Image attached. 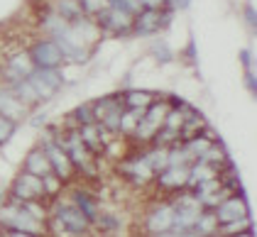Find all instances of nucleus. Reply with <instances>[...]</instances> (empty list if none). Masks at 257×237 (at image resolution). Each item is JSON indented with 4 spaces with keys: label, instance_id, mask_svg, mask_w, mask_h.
<instances>
[{
    "label": "nucleus",
    "instance_id": "nucleus-1",
    "mask_svg": "<svg viewBox=\"0 0 257 237\" xmlns=\"http://www.w3.org/2000/svg\"><path fill=\"white\" fill-rule=\"evenodd\" d=\"M44 230H47V225L30 215V210L22 203L8 200L0 205V232L13 237H35L42 235Z\"/></svg>",
    "mask_w": 257,
    "mask_h": 237
},
{
    "label": "nucleus",
    "instance_id": "nucleus-2",
    "mask_svg": "<svg viewBox=\"0 0 257 237\" xmlns=\"http://www.w3.org/2000/svg\"><path fill=\"white\" fill-rule=\"evenodd\" d=\"M49 215H54L59 220V225L64 227L66 235H88V232H91V220L83 215L74 203L57 200Z\"/></svg>",
    "mask_w": 257,
    "mask_h": 237
},
{
    "label": "nucleus",
    "instance_id": "nucleus-3",
    "mask_svg": "<svg viewBox=\"0 0 257 237\" xmlns=\"http://www.w3.org/2000/svg\"><path fill=\"white\" fill-rule=\"evenodd\" d=\"M122 96H105V98L93 100V118L103 130H108L110 135H118L120 118H122Z\"/></svg>",
    "mask_w": 257,
    "mask_h": 237
},
{
    "label": "nucleus",
    "instance_id": "nucleus-4",
    "mask_svg": "<svg viewBox=\"0 0 257 237\" xmlns=\"http://www.w3.org/2000/svg\"><path fill=\"white\" fill-rule=\"evenodd\" d=\"M27 81H30L32 88L37 91V96H40L42 103L52 100L61 88H64V83H66V79H64V74H61L59 69H32Z\"/></svg>",
    "mask_w": 257,
    "mask_h": 237
},
{
    "label": "nucleus",
    "instance_id": "nucleus-5",
    "mask_svg": "<svg viewBox=\"0 0 257 237\" xmlns=\"http://www.w3.org/2000/svg\"><path fill=\"white\" fill-rule=\"evenodd\" d=\"M172 25V10L164 13V8H142L138 15L133 18V30L138 37H145V35H155L159 30L169 27Z\"/></svg>",
    "mask_w": 257,
    "mask_h": 237
},
{
    "label": "nucleus",
    "instance_id": "nucleus-6",
    "mask_svg": "<svg viewBox=\"0 0 257 237\" xmlns=\"http://www.w3.org/2000/svg\"><path fill=\"white\" fill-rule=\"evenodd\" d=\"M8 196H10V200H18V203H27V200H44L42 176L27 174V171L18 174V176L13 178L10 188H8Z\"/></svg>",
    "mask_w": 257,
    "mask_h": 237
},
{
    "label": "nucleus",
    "instance_id": "nucleus-7",
    "mask_svg": "<svg viewBox=\"0 0 257 237\" xmlns=\"http://www.w3.org/2000/svg\"><path fill=\"white\" fill-rule=\"evenodd\" d=\"M27 54H30V59L35 64V69H59L61 64H66L59 44H57V40H52V37L35 42L27 49Z\"/></svg>",
    "mask_w": 257,
    "mask_h": 237
},
{
    "label": "nucleus",
    "instance_id": "nucleus-8",
    "mask_svg": "<svg viewBox=\"0 0 257 237\" xmlns=\"http://www.w3.org/2000/svg\"><path fill=\"white\" fill-rule=\"evenodd\" d=\"M96 18H98V22H96L98 30L108 32V35H125V32L133 30V18H135V15H130V13L120 10V8L108 5V8L100 10Z\"/></svg>",
    "mask_w": 257,
    "mask_h": 237
},
{
    "label": "nucleus",
    "instance_id": "nucleus-9",
    "mask_svg": "<svg viewBox=\"0 0 257 237\" xmlns=\"http://www.w3.org/2000/svg\"><path fill=\"white\" fill-rule=\"evenodd\" d=\"M172 222H174V205L172 200H167V203H157L155 208H150L142 227L150 235H167L172 230Z\"/></svg>",
    "mask_w": 257,
    "mask_h": 237
},
{
    "label": "nucleus",
    "instance_id": "nucleus-10",
    "mask_svg": "<svg viewBox=\"0 0 257 237\" xmlns=\"http://www.w3.org/2000/svg\"><path fill=\"white\" fill-rule=\"evenodd\" d=\"M213 215H216L218 227H220V225H228L240 217H250V208H247V200L242 198V193H230L213 208Z\"/></svg>",
    "mask_w": 257,
    "mask_h": 237
},
{
    "label": "nucleus",
    "instance_id": "nucleus-11",
    "mask_svg": "<svg viewBox=\"0 0 257 237\" xmlns=\"http://www.w3.org/2000/svg\"><path fill=\"white\" fill-rule=\"evenodd\" d=\"M118 171L122 174V178H127V181H133L138 186H147L150 181H155V171L150 169V164L145 159V152L122 159L118 164Z\"/></svg>",
    "mask_w": 257,
    "mask_h": 237
},
{
    "label": "nucleus",
    "instance_id": "nucleus-12",
    "mask_svg": "<svg viewBox=\"0 0 257 237\" xmlns=\"http://www.w3.org/2000/svg\"><path fill=\"white\" fill-rule=\"evenodd\" d=\"M32 69H35V64H32V59H30L27 49H25V52H15V54H10L8 61H5V69H3V83H5V86H13L15 81L27 79Z\"/></svg>",
    "mask_w": 257,
    "mask_h": 237
},
{
    "label": "nucleus",
    "instance_id": "nucleus-13",
    "mask_svg": "<svg viewBox=\"0 0 257 237\" xmlns=\"http://www.w3.org/2000/svg\"><path fill=\"white\" fill-rule=\"evenodd\" d=\"M155 181L162 191H181L189 183V166H177V164H167L162 171L155 174Z\"/></svg>",
    "mask_w": 257,
    "mask_h": 237
},
{
    "label": "nucleus",
    "instance_id": "nucleus-14",
    "mask_svg": "<svg viewBox=\"0 0 257 237\" xmlns=\"http://www.w3.org/2000/svg\"><path fill=\"white\" fill-rule=\"evenodd\" d=\"M0 115H8V118L18 120V122H22L25 118H30V108H27L5 83L0 86Z\"/></svg>",
    "mask_w": 257,
    "mask_h": 237
},
{
    "label": "nucleus",
    "instance_id": "nucleus-15",
    "mask_svg": "<svg viewBox=\"0 0 257 237\" xmlns=\"http://www.w3.org/2000/svg\"><path fill=\"white\" fill-rule=\"evenodd\" d=\"M81 135V142L86 144V149L91 154H103L105 152V142H103V130H100L98 122H88V125H79L76 127Z\"/></svg>",
    "mask_w": 257,
    "mask_h": 237
},
{
    "label": "nucleus",
    "instance_id": "nucleus-16",
    "mask_svg": "<svg viewBox=\"0 0 257 237\" xmlns=\"http://www.w3.org/2000/svg\"><path fill=\"white\" fill-rule=\"evenodd\" d=\"M22 171L35 174V176H44L47 171H52V164H49V159H47V152L42 149L40 144L27 152V157L22 161Z\"/></svg>",
    "mask_w": 257,
    "mask_h": 237
},
{
    "label": "nucleus",
    "instance_id": "nucleus-17",
    "mask_svg": "<svg viewBox=\"0 0 257 237\" xmlns=\"http://www.w3.org/2000/svg\"><path fill=\"white\" fill-rule=\"evenodd\" d=\"M71 203H74L81 213L91 220V225H93V220H96L98 213H100V205H98V200H96V196H93L91 191L74 188V191H71Z\"/></svg>",
    "mask_w": 257,
    "mask_h": 237
},
{
    "label": "nucleus",
    "instance_id": "nucleus-18",
    "mask_svg": "<svg viewBox=\"0 0 257 237\" xmlns=\"http://www.w3.org/2000/svg\"><path fill=\"white\" fill-rule=\"evenodd\" d=\"M8 88H10V91H13V93H15V96H18V98H20L22 103L30 108V110H32L35 105H40V103H42L40 96H37V91L32 88V83H30L27 79L15 81V83H13V86H8Z\"/></svg>",
    "mask_w": 257,
    "mask_h": 237
},
{
    "label": "nucleus",
    "instance_id": "nucleus-19",
    "mask_svg": "<svg viewBox=\"0 0 257 237\" xmlns=\"http://www.w3.org/2000/svg\"><path fill=\"white\" fill-rule=\"evenodd\" d=\"M152 100H155V93H152V91L130 88V91L122 93V105H125V108H135V110H145Z\"/></svg>",
    "mask_w": 257,
    "mask_h": 237
},
{
    "label": "nucleus",
    "instance_id": "nucleus-20",
    "mask_svg": "<svg viewBox=\"0 0 257 237\" xmlns=\"http://www.w3.org/2000/svg\"><path fill=\"white\" fill-rule=\"evenodd\" d=\"M40 27H42V32H47V37H52V40H57L61 32L69 27V22L61 18L59 13H47L44 18H42V22H40Z\"/></svg>",
    "mask_w": 257,
    "mask_h": 237
},
{
    "label": "nucleus",
    "instance_id": "nucleus-21",
    "mask_svg": "<svg viewBox=\"0 0 257 237\" xmlns=\"http://www.w3.org/2000/svg\"><path fill=\"white\" fill-rule=\"evenodd\" d=\"M54 13H59L66 22H76V20H81V18H86L83 10H81L79 0H57V3H54Z\"/></svg>",
    "mask_w": 257,
    "mask_h": 237
},
{
    "label": "nucleus",
    "instance_id": "nucleus-22",
    "mask_svg": "<svg viewBox=\"0 0 257 237\" xmlns=\"http://www.w3.org/2000/svg\"><path fill=\"white\" fill-rule=\"evenodd\" d=\"M142 113H145V110L125 108V110H122V118H120V127H118L120 135H125V137H133V132H135V127H138V122H140V118H142Z\"/></svg>",
    "mask_w": 257,
    "mask_h": 237
},
{
    "label": "nucleus",
    "instance_id": "nucleus-23",
    "mask_svg": "<svg viewBox=\"0 0 257 237\" xmlns=\"http://www.w3.org/2000/svg\"><path fill=\"white\" fill-rule=\"evenodd\" d=\"M42 188H44V200H54V198L61 196L64 191V181H61L54 171H47L42 176Z\"/></svg>",
    "mask_w": 257,
    "mask_h": 237
},
{
    "label": "nucleus",
    "instance_id": "nucleus-24",
    "mask_svg": "<svg viewBox=\"0 0 257 237\" xmlns=\"http://www.w3.org/2000/svg\"><path fill=\"white\" fill-rule=\"evenodd\" d=\"M69 120L74 122V127H79V125H88V122H96V118H93V100L76 105V108L69 113Z\"/></svg>",
    "mask_w": 257,
    "mask_h": 237
},
{
    "label": "nucleus",
    "instance_id": "nucleus-25",
    "mask_svg": "<svg viewBox=\"0 0 257 237\" xmlns=\"http://www.w3.org/2000/svg\"><path fill=\"white\" fill-rule=\"evenodd\" d=\"M145 159H147L150 169L157 174V171H162L169 164V152H167V147H152V149L145 152Z\"/></svg>",
    "mask_w": 257,
    "mask_h": 237
},
{
    "label": "nucleus",
    "instance_id": "nucleus-26",
    "mask_svg": "<svg viewBox=\"0 0 257 237\" xmlns=\"http://www.w3.org/2000/svg\"><path fill=\"white\" fill-rule=\"evenodd\" d=\"M18 127H20V122H18V120L8 118V115H0V147H5L10 139L15 137Z\"/></svg>",
    "mask_w": 257,
    "mask_h": 237
},
{
    "label": "nucleus",
    "instance_id": "nucleus-27",
    "mask_svg": "<svg viewBox=\"0 0 257 237\" xmlns=\"http://www.w3.org/2000/svg\"><path fill=\"white\" fill-rule=\"evenodd\" d=\"M91 227H96V230H100V232H113V230H118L120 227V217L113 215V213H98V217L93 220Z\"/></svg>",
    "mask_w": 257,
    "mask_h": 237
},
{
    "label": "nucleus",
    "instance_id": "nucleus-28",
    "mask_svg": "<svg viewBox=\"0 0 257 237\" xmlns=\"http://www.w3.org/2000/svg\"><path fill=\"white\" fill-rule=\"evenodd\" d=\"M152 54H155V59H157L159 64H169V61L174 59L172 49H169L164 42H155V44H152Z\"/></svg>",
    "mask_w": 257,
    "mask_h": 237
},
{
    "label": "nucleus",
    "instance_id": "nucleus-29",
    "mask_svg": "<svg viewBox=\"0 0 257 237\" xmlns=\"http://www.w3.org/2000/svg\"><path fill=\"white\" fill-rule=\"evenodd\" d=\"M83 15H98L103 8H108V0H79Z\"/></svg>",
    "mask_w": 257,
    "mask_h": 237
},
{
    "label": "nucleus",
    "instance_id": "nucleus-30",
    "mask_svg": "<svg viewBox=\"0 0 257 237\" xmlns=\"http://www.w3.org/2000/svg\"><path fill=\"white\" fill-rule=\"evenodd\" d=\"M242 13H245V22H247V25H250V27H255V25H257L255 5H252V3H247V5H245V10H242Z\"/></svg>",
    "mask_w": 257,
    "mask_h": 237
},
{
    "label": "nucleus",
    "instance_id": "nucleus-31",
    "mask_svg": "<svg viewBox=\"0 0 257 237\" xmlns=\"http://www.w3.org/2000/svg\"><path fill=\"white\" fill-rule=\"evenodd\" d=\"M245 86H247V91L255 96L257 83H255V71H252V69H247V71H245Z\"/></svg>",
    "mask_w": 257,
    "mask_h": 237
},
{
    "label": "nucleus",
    "instance_id": "nucleus-32",
    "mask_svg": "<svg viewBox=\"0 0 257 237\" xmlns=\"http://www.w3.org/2000/svg\"><path fill=\"white\" fill-rule=\"evenodd\" d=\"M240 61H242V66H245V69H252V66H255V61H252V52H250V49H242V52H240Z\"/></svg>",
    "mask_w": 257,
    "mask_h": 237
},
{
    "label": "nucleus",
    "instance_id": "nucleus-33",
    "mask_svg": "<svg viewBox=\"0 0 257 237\" xmlns=\"http://www.w3.org/2000/svg\"><path fill=\"white\" fill-rule=\"evenodd\" d=\"M142 3V8H164L167 5V0H140Z\"/></svg>",
    "mask_w": 257,
    "mask_h": 237
},
{
    "label": "nucleus",
    "instance_id": "nucleus-34",
    "mask_svg": "<svg viewBox=\"0 0 257 237\" xmlns=\"http://www.w3.org/2000/svg\"><path fill=\"white\" fill-rule=\"evenodd\" d=\"M172 3V8H177V10H186L189 5H191V0H167V5Z\"/></svg>",
    "mask_w": 257,
    "mask_h": 237
},
{
    "label": "nucleus",
    "instance_id": "nucleus-35",
    "mask_svg": "<svg viewBox=\"0 0 257 237\" xmlns=\"http://www.w3.org/2000/svg\"><path fill=\"white\" fill-rule=\"evenodd\" d=\"M250 3H252V0H250Z\"/></svg>",
    "mask_w": 257,
    "mask_h": 237
}]
</instances>
